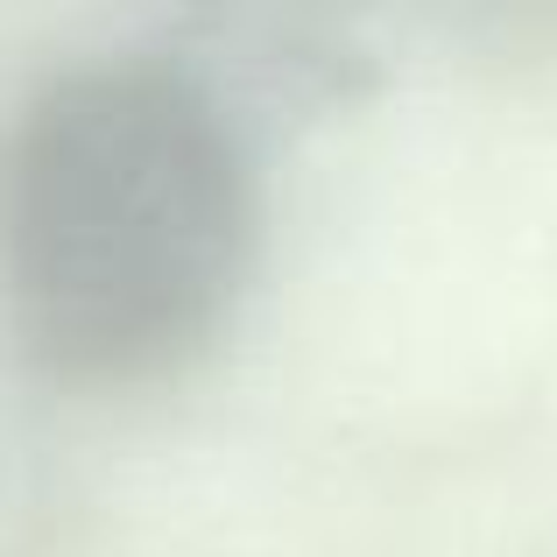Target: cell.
Segmentation results:
<instances>
[{
	"label": "cell",
	"mask_w": 557,
	"mask_h": 557,
	"mask_svg": "<svg viewBox=\"0 0 557 557\" xmlns=\"http://www.w3.org/2000/svg\"><path fill=\"white\" fill-rule=\"evenodd\" d=\"M261 255L240 107L190 57L57 71L0 135V325L71 395L198 368Z\"/></svg>",
	"instance_id": "1"
}]
</instances>
